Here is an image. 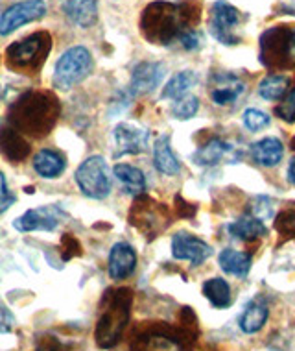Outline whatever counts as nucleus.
I'll list each match as a JSON object with an SVG mask.
<instances>
[{
  "instance_id": "f257e3e1",
  "label": "nucleus",
  "mask_w": 295,
  "mask_h": 351,
  "mask_svg": "<svg viewBox=\"0 0 295 351\" xmlns=\"http://www.w3.org/2000/svg\"><path fill=\"white\" fill-rule=\"evenodd\" d=\"M140 30L148 41L155 45H170L179 41V37L185 32L192 30L190 10L187 4L153 2L142 13Z\"/></svg>"
},
{
  "instance_id": "f03ea898",
  "label": "nucleus",
  "mask_w": 295,
  "mask_h": 351,
  "mask_svg": "<svg viewBox=\"0 0 295 351\" xmlns=\"http://www.w3.org/2000/svg\"><path fill=\"white\" fill-rule=\"evenodd\" d=\"M57 119V100L49 93H26L10 111V124L30 135H44Z\"/></svg>"
},
{
  "instance_id": "7ed1b4c3",
  "label": "nucleus",
  "mask_w": 295,
  "mask_h": 351,
  "mask_svg": "<svg viewBox=\"0 0 295 351\" xmlns=\"http://www.w3.org/2000/svg\"><path fill=\"white\" fill-rule=\"evenodd\" d=\"M131 291L118 289L107 294V307L103 309L97 326V342L100 348H113L120 340L129 320Z\"/></svg>"
},
{
  "instance_id": "20e7f679",
  "label": "nucleus",
  "mask_w": 295,
  "mask_h": 351,
  "mask_svg": "<svg viewBox=\"0 0 295 351\" xmlns=\"http://www.w3.org/2000/svg\"><path fill=\"white\" fill-rule=\"evenodd\" d=\"M260 60L270 69L295 65V26H275L260 37Z\"/></svg>"
},
{
  "instance_id": "39448f33",
  "label": "nucleus",
  "mask_w": 295,
  "mask_h": 351,
  "mask_svg": "<svg viewBox=\"0 0 295 351\" xmlns=\"http://www.w3.org/2000/svg\"><path fill=\"white\" fill-rule=\"evenodd\" d=\"M92 71V58L85 47L78 45L65 50L55 61L54 67V87L61 91H68L74 85L81 84Z\"/></svg>"
},
{
  "instance_id": "423d86ee",
  "label": "nucleus",
  "mask_w": 295,
  "mask_h": 351,
  "mask_svg": "<svg viewBox=\"0 0 295 351\" xmlns=\"http://www.w3.org/2000/svg\"><path fill=\"white\" fill-rule=\"evenodd\" d=\"M74 180L78 183L79 191L92 200H103L111 194L113 178L107 161L102 156H90L79 165Z\"/></svg>"
},
{
  "instance_id": "0eeeda50",
  "label": "nucleus",
  "mask_w": 295,
  "mask_h": 351,
  "mask_svg": "<svg viewBox=\"0 0 295 351\" xmlns=\"http://www.w3.org/2000/svg\"><path fill=\"white\" fill-rule=\"evenodd\" d=\"M52 49V37L47 32H37L21 41L10 45L6 50L8 65L13 69H37Z\"/></svg>"
},
{
  "instance_id": "6e6552de",
  "label": "nucleus",
  "mask_w": 295,
  "mask_h": 351,
  "mask_svg": "<svg viewBox=\"0 0 295 351\" xmlns=\"http://www.w3.org/2000/svg\"><path fill=\"white\" fill-rule=\"evenodd\" d=\"M244 21H246V17L240 10H236L227 0H216L211 6L209 30L216 41H220L225 47H235L242 41L238 30H240Z\"/></svg>"
},
{
  "instance_id": "1a4fd4ad",
  "label": "nucleus",
  "mask_w": 295,
  "mask_h": 351,
  "mask_svg": "<svg viewBox=\"0 0 295 351\" xmlns=\"http://www.w3.org/2000/svg\"><path fill=\"white\" fill-rule=\"evenodd\" d=\"M49 6L44 0H23L13 4L0 15V36H10L21 26L30 25L47 15Z\"/></svg>"
},
{
  "instance_id": "9d476101",
  "label": "nucleus",
  "mask_w": 295,
  "mask_h": 351,
  "mask_svg": "<svg viewBox=\"0 0 295 351\" xmlns=\"http://www.w3.org/2000/svg\"><path fill=\"white\" fill-rule=\"evenodd\" d=\"M66 218L65 209L57 204L52 206H41L28 209L25 215H21L17 220H13V228L21 233H31V231H54L57 226Z\"/></svg>"
},
{
  "instance_id": "9b49d317",
  "label": "nucleus",
  "mask_w": 295,
  "mask_h": 351,
  "mask_svg": "<svg viewBox=\"0 0 295 351\" xmlns=\"http://www.w3.org/2000/svg\"><path fill=\"white\" fill-rule=\"evenodd\" d=\"M172 255L177 261H188L192 267L203 265L212 255V248L199 237L179 231L172 237Z\"/></svg>"
},
{
  "instance_id": "f8f14e48",
  "label": "nucleus",
  "mask_w": 295,
  "mask_h": 351,
  "mask_svg": "<svg viewBox=\"0 0 295 351\" xmlns=\"http://www.w3.org/2000/svg\"><path fill=\"white\" fill-rule=\"evenodd\" d=\"M116 158L120 156H137L148 150L150 132L135 122H120L115 128Z\"/></svg>"
},
{
  "instance_id": "ddd939ff",
  "label": "nucleus",
  "mask_w": 295,
  "mask_h": 351,
  "mask_svg": "<svg viewBox=\"0 0 295 351\" xmlns=\"http://www.w3.org/2000/svg\"><path fill=\"white\" fill-rule=\"evenodd\" d=\"M131 351H190L185 339L166 329H150L131 340Z\"/></svg>"
},
{
  "instance_id": "4468645a",
  "label": "nucleus",
  "mask_w": 295,
  "mask_h": 351,
  "mask_svg": "<svg viewBox=\"0 0 295 351\" xmlns=\"http://www.w3.org/2000/svg\"><path fill=\"white\" fill-rule=\"evenodd\" d=\"M164 74H166V67L163 63H159V61H142L133 69L129 93L133 97L153 93L163 82Z\"/></svg>"
},
{
  "instance_id": "2eb2a0df",
  "label": "nucleus",
  "mask_w": 295,
  "mask_h": 351,
  "mask_svg": "<svg viewBox=\"0 0 295 351\" xmlns=\"http://www.w3.org/2000/svg\"><path fill=\"white\" fill-rule=\"evenodd\" d=\"M244 93H246V84L236 74L220 73L212 76L209 95L216 106H222V108L233 106L240 100Z\"/></svg>"
},
{
  "instance_id": "dca6fc26",
  "label": "nucleus",
  "mask_w": 295,
  "mask_h": 351,
  "mask_svg": "<svg viewBox=\"0 0 295 351\" xmlns=\"http://www.w3.org/2000/svg\"><path fill=\"white\" fill-rule=\"evenodd\" d=\"M240 158L236 148L227 141L214 137L194 152L192 161L199 167H214L220 163H235Z\"/></svg>"
},
{
  "instance_id": "f3484780",
  "label": "nucleus",
  "mask_w": 295,
  "mask_h": 351,
  "mask_svg": "<svg viewBox=\"0 0 295 351\" xmlns=\"http://www.w3.org/2000/svg\"><path fill=\"white\" fill-rule=\"evenodd\" d=\"M137 268V254L127 243H116L109 252V276L115 281L129 278Z\"/></svg>"
},
{
  "instance_id": "a211bd4d",
  "label": "nucleus",
  "mask_w": 295,
  "mask_h": 351,
  "mask_svg": "<svg viewBox=\"0 0 295 351\" xmlns=\"http://www.w3.org/2000/svg\"><path fill=\"white\" fill-rule=\"evenodd\" d=\"M63 12L73 25L90 28L98 19V0H63Z\"/></svg>"
},
{
  "instance_id": "6ab92c4d",
  "label": "nucleus",
  "mask_w": 295,
  "mask_h": 351,
  "mask_svg": "<svg viewBox=\"0 0 295 351\" xmlns=\"http://www.w3.org/2000/svg\"><path fill=\"white\" fill-rule=\"evenodd\" d=\"M0 152L6 156L10 161L18 163L30 154V146L26 143L13 126L0 124Z\"/></svg>"
},
{
  "instance_id": "aec40b11",
  "label": "nucleus",
  "mask_w": 295,
  "mask_h": 351,
  "mask_svg": "<svg viewBox=\"0 0 295 351\" xmlns=\"http://www.w3.org/2000/svg\"><path fill=\"white\" fill-rule=\"evenodd\" d=\"M268 316H270V309H268L264 300L255 298L242 311L240 318H238V326L247 335L259 333L266 322H268Z\"/></svg>"
},
{
  "instance_id": "412c9836",
  "label": "nucleus",
  "mask_w": 295,
  "mask_h": 351,
  "mask_svg": "<svg viewBox=\"0 0 295 351\" xmlns=\"http://www.w3.org/2000/svg\"><path fill=\"white\" fill-rule=\"evenodd\" d=\"M34 169L44 180H55L65 172V156H61L60 152L50 150V148H42L34 156Z\"/></svg>"
},
{
  "instance_id": "4be33fe9",
  "label": "nucleus",
  "mask_w": 295,
  "mask_h": 351,
  "mask_svg": "<svg viewBox=\"0 0 295 351\" xmlns=\"http://www.w3.org/2000/svg\"><path fill=\"white\" fill-rule=\"evenodd\" d=\"M153 165L164 176H177L181 172V163L172 150L168 135L157 137L155 145H153Z\"/></svg>"
},
{
  "instance_id": "5701e85b",
  "label": "nucleus",
  "mask_w": 295,
  "mask_h": 351,
  "mask_svg": "<svg viewBox=\"0 0 295 351\" xmlns=\"http://www.w3.org/2000/svg\"><path fill=\"white\" fill-rule=\"evenodd\" d=\"M284 146L275 137H266L251 145V158L260 167H275L283 161Z\"/></svg>"
},
{
  "instance_id": "b1692460",
  "label": "nucleus",
  "mask_w": 295,
  "mask_h": 351,
  "mask_svg": "<svg viewBox=\"0 0 295 351\" xmlns=\"http://www.w3.org/2000/svg\"><path fill=\"white\" fill-rule=\"evenodd\" d=\"M227 231H229V235L233 239H238V241H244V243H253V241L268 233L264 222L255 218L253 215H249V213L235 220V222H231L227 226Z\"/></svg>"
},
{
  "instance_id": "393cba45",
  "label": "nucleus",
  "mask_w": 295,
  "mask_h": 351,
  "mask_svg": "<svg viewBox=\"0 0 295 351\" xmlns=\"http://www.w3.org/2000/svg\"><path fill=\"white\" fill-rule=\"evenodd\" d=\"M218 265H220V268H222L223 272L229 274V276L246 278L247 274H249V270H251L253 259H251V255L246 254V252H238V250L227 248L218 255Z\"/></svg>"
},
{
  "instance_id": "a878e982",
  "label": "nucleus",
  "mask_w": 295,
  "mask_h": 351,
  "mask_svg": "<svg viewBox=\"0 0 295 351\" xmlns=\"http://www.w3.org/2000/svg\"><path fill=\"white\" fill-rule=\"evenodd\" d=\"M113 174L120 182V185L124 187L127 194H133V196H139L146 191V178L144 172L137 167L127 163H118L115 165L113 169Z\"/></svg>"
},
{
  "instance_id": "bb28decb",
  "label": "nucleus",
  "mask_w": 295,
  "mask_h": 351,
  "mask_svg": "<svg viewBox=\"0 0 295 351\" xmlns=\"http://www.w3.org/2000/svg\"><path fill=\"white\" fill-rule=\"evenodd\" d=\"M201 291H203V296L211 302L214 309H227L233 303L229 283L222 278L207 279L203 287H201Z\"/></svg>"
},
{
  "instance_id": "cd10ccee",
  "label": "nucleus",
  "mask_w": 295,
  "mask_h": 351,
  "mask_svg": "<svg viewBox=\"0 0 295 351\" xmlns=\"http://www.w3.org/2000/svg\"><path fill=\"white\" fill-rule=\"evenodd\" d=\"M196 84H198V74L194 71H181V73L174 74L168 80V84L164 85L163 98L164 100H177V98L188 95V91Z\"/></svg>"
},
{
  "instance_id": "c85d7f7f",
  "label": "nucleus",
  "mask_w": 295,
  "mask_h": 351,
  "mask_svg": "<svg viewBox=\"0 0 295 351\" xmlns=\"http://www.w3.org/2000/svg\"><path fill=\"white\" fill-rule=\"evenodd\" d=\"M290 89V78L286 74H270L259 85V95L264 100H283Z\"/></svg>"
},
{
  "instance_id": "c756f323",
  "label": "nucleus",
  "mask_w": 295,
  "mask_h": 351,
  "mask_svg": "<svg viewBox=\"0 0 295 351\" xmlns=\"http://www.w3.org/2000/svg\"><path fill=\"white\" fill-rule=\"evenodd\" d=\"M199 109V100L198 97L194 95H185V97L174 100V106H172V115L177 119V121H188L192 119Z\"/></svg>"
},
{
  "instance_id": "7c9ffc66",
  "label": "nucleus",
  "mask_w": 295,
  "mask_h": 351,
  "mask_svg": "<svg viewBox=\"0 0 295 351\" xmlns=\"http://www.w3.org/2000/svg\"><path fill=\"white\" fill-rule=\"evenodd\" d=\"M242 122L249 132H260L266 126H270V117L260 109H247L242 115Z\"/></svg>"
},
{
  "instance_id": "2f4dec72",
  "label": "nucleus",
  "mask_w": 295,
  "mask_h": 351,
  "mask_svg": "<svg viewBox=\"0 0 295 351\" xmlns=\"http://www.w3.org/2000/svg\"><path fill=\"white\" fill-rule=\"evenodd\" d=\"M277 117H281L284 122H295V85L290 89L286 95H284L283 102L279 104L277 109H275Z\"/></svg>"
},
{
  "instance_id": "473e14b6",
  "label": "nucleus",
  "mask_w": 295,
  "mask_h": 351,
  "mask_svg": "<svg viewBox=\"0 0 295 351\" xmlns=\"http://www.w3.org/2000/svg\"><path fill=\"white\" fill-rule=\"evenodd\" d=\"M249 215H253L255 218H259V220H270L273 217V206H271L270 198H266V196H257L253 202H251V211Z\"/></svg>"
},
{
  "instance_id": "72a5a7b5",
  "label": "nucleus",
  "mask_w": 295,
  "mask_h": 351,
  "mask_svg": "<svg viewBox=\"0 0 295 351\" xmlns=\"http://www.w3.org/2000/svg\"><path fill=\"white\" fill-rule=\"evenodd\" d=\"M275 228L281 235L295 237V209L294 211L281 213L275 220Z\"/></svg>"
},
{
  "instance_id": "f704fd0d",
  "label": "nucleus",
  "mask_w": 295,
  "mask_h": 351,
  "mask_svg": "<svg viewBox=\"0 0 295 351\" xmlns=\"http://www.w3.org/2000/svg\"><path fill=\"white\" fill-rule=\"evenodd\" d=\"M15 200H17V198H15V194L8 189L6 176L0 172V215H2V213H6L8 209L15 204Z\"/></svg>"
},
{
  "instance_id": "c9c22d12",
  "label": "nucleus",
  "mask_w": 295,
  "mask_h": 351,
  "mask_svg": "<svg viewBox=\"0 0 295 351\" xmlns=\"http://www.w3.org/2000/svg\"><path fill=\"white\" fill-rule=\"evenodd\" d=\"M201 43H203V36H201L196 28L185 32V34L179 37V45L185 50H198L199 47H201Z\"/></svg>"
},
{
  "instance_id": "e433bc0d",
  "label": "nucleus",
  "mask_w": 295,
  "mask_h": 351,
  "mask_svg": "<svg viewBox=\"0 0 295 351\" xmlns=\"http://www.w3.org/2000/svg\"><path fill=\"white\" fill-rule=\"evenodd\" d=\"M13 316L12 313L4 307H0V333H10L13 326Z\"/></svg>"
},
{
  "instance_id": "4c0bfd02",
  "label": "nucleus",
  "mask_w": 295,
  "mask_h": 351,
  "mask_svg": "<svg viewBox=\"0 0 295 351\" xmlns=\"http://www.w3.org/2000/svg\"><path fill=\"white\" fill-rule=\"evenodd\" d=\"M288 182L292 185H295V158L290 159V165H288Z\"/></svg>"
},
{
  "instance_id": "58836bf2",
  "label": "nucleus",
  "mask_w": 295,
  "mask_h": 351,
  "mask_svg": "<svg viewBox=\"0 0 295 351\" xmlns=\"http://www.w3.org/2000/svg\"><path fill=\"white\" fill-rule=\"evenodd\" d=\"M2 95H4V91H2V87H0V100H2Z\"/></svg>"
},
{
  "instance_id": "ea45409f",
  "label": "nucleus",
  "mask_w": 295,
  "mask_h": 351,
  "mask_svg": "<svg viewBox=\"0 0 295 351\" xmlns=\"http://www.w3.org/2000/svg\"><path fill=\"white\" fill-rule=\"evenodd\" d=\"M292 148H294V150H295V137H294V141H292Z\"/></svg>"
},
{
  "instance_id": "a19ab883",
  "label": "nucleus",
  "mask_w": 295,
  "mask_h": 351,
  "mask_svg": "<svg viewBox=\"0 0 295 351\" xmlns=\"http://www.w3.org/2000/svg\"><path fill=\"white\" fill-rule=\"evenodd\" d=\"M2 2H4V0H0V4H2Z\"/></svg>"
}]
</instances>
